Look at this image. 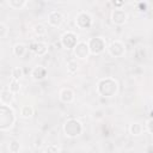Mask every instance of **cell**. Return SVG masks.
Here are the masks:
<instances>
[{
  "mask_svg": "<svg viewBox=\"0 0 153 153\" xmlns=\"http://www.w3.org/2000/svg\"><path fill=\"white\" fill-rule=\"evenodd\" d=\"M108 51L112 57H122L126 54V47L124 43L121 42L120 39H115L110 43L108 47Z\"/></svg>",
  "mask_w": 153,
  "mask_h": 153,
  "instance_id": "52a82bcc",
  "label": "cell"
},
{
  "mask_svg": "<svg viewBox=\"0 0 153 153\" xmlns=\"http://www.w3.org/2000/svg\"><path fill=\"white\" fill-rule=\"evenodd\" d=\"M82 124L76 118H68L63 123V133L67 137H76L82 133Z\"/></svg>",
  "mask_w": 153,
  "mask_h": 153,
  "instance_id": "3957f363",
  "label": "cell"
},
{
  "mask_svg": "<svg viewBox=\"0 0 153 153\" xmlns=\"http://www.w3.org/2000/svg\"><path fill=\"white\" fill-rule=\"evenodd\" d=\"M146 128H147V131L153 135V118H149L146 122Z\"/></svg>",
  "mask_w": 153,
  "mask_h": 153,
  "instance_id": "4316f807",
  "label": "cell"
},
{
  "mask_svg": "<svg viewBox=\"0 0 153 153\" xmlns=\"http://www.w3.org/2000/svg\"><path fill=\"white\" fill-rule=\"evenodd\" d=\"M8 33V29L7 26L5 25V23H0V38L1 39H5L6 36Z\"/></svg>",
  "mask_w": 153,
  "mask_h": 153,
  "instance_id": "d4e9b609",
  "label": "cell"
},
{
  "mask_svg": "<svg viewBox=\"0 0 153 153\" xmlns=\"http://www.w3.org/2000/svg\"><path fill=\"white\" fill-rule=\"evenodd\" d=\"M75 25H76V27H79L81 30L90 29L92 26V17H91V14L85 12V11L79 12L76 14V17H75Z\"/></svg>",
  "mask_w": 153,
  "mask_h": 153,
  "instance_id": "8992f818",
  "label": "cell"
},
{
  "mask_svg": "<svg viewBox=\"0 0 153 153\" xmlns=\"http://www.w3.org/2000/svg\"><path fill=\"white\" fill-rule=\"evenodd\" d=\"M13 100V93L8 88H4L0 92V103L2 105H10Z\"/></svg>",
  "mask_w": 153,
  "mask_h": 153,
  "instance_id": "5bb4252c",
  "label": "cell"
},
{
  "mask_svg": "<svg viewBox=\"0 0 153 153\" xmlns=\"http://www.w3.org/2000/svg\"><path fill=\"white\" fill-rule=\"evenodd\" d=\"M33 32H35V35H37V36H43V35H45L47 29H45L42 24H36V25L33 26Z\"/></svg>",
  "mask_w": 153,
  "mask_h": 153,
  "instance_id": "603a6c76",
  "label": "cell"
},
{
  "mask_svg": "<svg viewBox=\"0 0 153 153\" xmlns=\"http://www.w3.org/2000/svg\"><path fill=\"white\" fill-rule=\"evenodd\" d=\"M63 20H65V17L60 11L54 10V11H50L48 14V23H49V25H51L54 27L61 26Z\"/></svg>",
  "mask_w": 153,
  "mask_h": 153,
  "instance_id": "30bf717a",
  "label": "cell"
},
{
  "mask_svg": "<svg viewBox=\"0 0 153 153\" xmlns=\"http://www.w3.org/2000/svg\"><path fill=\"white\" fill-rule=\"evenodd\" d=\"M88 48H90V53L92 55H99L102 54L105 48H106V43L105 39L102 37H92L88 39Z\"/></svg>",
  "mask_w": 153,
  "mask_h": 153,
  "instance_id": "277c9868",
  "label": "cell"
},
{
  "mask_svg": "<svg viewBox=\"0 0 153 153\" xmlns=\"http://www.w3.org/2000/svg\"><path fill=\"white\" fill-rule=\"evenodd\" d=\"M78 67H79V66H78V63H76L75 60H71V61H68V63H67V71H68L69 74L76 73Z\"/></svg>",
  "mask_w": 153,
  "mask_h": 153,
  "instance_id": "ffe728a7",
  "label": "cell"
},
{
  "mask_svg": "<svg viewBox=\"0 0 153 153\" xmlns=\"http://www.w3.org/2000/svg\"><path fill=\"white\" fill-rule=\"evenodd\" d=\"M45 153H60V147L55 143H50L45 148Z\"/></svg>",
  "mask_w": 153,
  "mask_h": 153,
  "instance_id": "cb8c5ba5",
  "label": "cell"
},
{
  "mask_svg": "<svg viewBox=\"0 0 153 153\" xmlns=\"http://www.w3.org/2000/svg\"><path fill=\"white\" fill-rule=\"evenodd\" d=\"M59 98H60V100H61L62 103L69 104V103H72V102L74 100L75 94H74V92H73L72 88H69V87H63V88H61L60 92H59Z\"/></svg>",
  "mask_w": 153,
  "mask_h": 153,
  "instance_id": "7c38bea8",
  "label": "cell"
},
{
  "mask_svg": "<svg viewBox=\"0 0 153 153\" xmlns=\"http://www.w3.org/2000/svg\"><path fill=\"white\" fill-rule=\"evenodd\" d=\"M112 4H114V6H115V8H121V7L124 5L123 1H112Z\"/></svg>",
  "mask_w": 153,
  "mask_h": 153,
  "instance_id": "83f0119b",
  "label": "cell"
},
{
  "mask_svg": "<svg viewBox=\"0 0 153 153\" xmlns=\"http://www.w3.org/2000/svg\"><path fill=\"white\" fill-rule=\"evenodd\" d=\"M78 42V36L73 31H66L60 38V44L65 49H74Z\"/></svg>",
  "mask_w": 153,
  "mask_h": 153,
  "instance_id": "5b68a950",
  "label": "cell"
},
{
  "mask_svg": "<svg viewBox=\"0 0 153 153\" xmlns=\"http://www.w3.org/2000/svg\"><path fill=\"white\" fill-rule=\"evenodd\" d=\"M147 7H148V2H146V1H140L137 4V11H140V12H146Z\"/></svg>",
  "mask_w": 153,
  "mask_h": 153,
  "instance_id": "484cf974",
  "label": "cell"
},
{
  "mask_svg": "<svg viewBox=\"0 0 153 153\" xmlns=\"http://www.w3.org/2000/svg\"><path fill=\"white\" fill-rule=\"evenodd\" d=\"M33 115V108L31 105H23L20 109V116L23 118H30Z\"/></svg>",
  "mask_w": 153,
  "mask_h": 153,
  "instance_id": "e0dca14e",
  "label": "cell"
},
{
  "mask_svg": "<svg viewBox=\"0 0 153 153\" xmlns=\"http://www.w3.org/2000/svg\"><path fill=\"white\" fill-rule=\"evenodd\" d=\"M25 51H26V47H25L24 44H22V43H18V44H16V45L13 47V54H14L16 56H18V57L24 56Z\"/></svg>",
  "mask_w": 153,
  "mask_h": 153,
  "instance_id": "ac0fdd59",
  "label": "cell"
},
{
  "mask_svg": "<svg viewBox=\"0 0 153 153\" xmlns=\"http://www.w3.org/2000/svg\"><path fill=\"white\" fill-rule=\"evenodd\" d=\"M35 146H36V147H41V146H42V139H36Z\"/></svg>",
  "mask_w": 153,
  "mask_h": 153,
  "instance_id": "f1b7e54d",
  "label": "cell"
},
{
  "mask_svg": "<svg viewBox=\"0 0 153 153\" xmlns=\"http://www.w3.org/2000/svg\"><path fill=\"white\" fill-rule=\"evenodd\" d=\"M29 49H30L33 54H36V55H38V56H43V55H45V54L48 53V45H47L44 42H41V41L30 43Z\"/></svg>",
  "mask_w": 153,
  "mask_h": 153,
  "instance_id": "8fae6325",
  "label": "cell"
},
{
  "mask_svg": "<svg viewBox=\"0 0 153 153\" xmlns=\"http://www.w3.org/2000/svg\"><path fill=\"white\" fill-rule=\"evenodd\" d=\"M128 19V14L122 8H114L111 12V22L116 25H123L126 24Z\"/></svg>",
  "mask_w": 153,
  "mask_h": 153,
  "instance_id": "9c48e42d",
  "label": "cell"
},
{
  "mask_svg": "<svg viewBox=\"0 0 153 153\" xmlns=\"http://www.w3.org/2000/svg\"><path fill=\"white\" fill-rule=\"evenodd\" d=\"M47 73L48 72H47V68L45 67H43V66H36L31 71V78L35 81H42L43 79H45Z\"/></svg>",
  "mask_w": 153,
  "mask_h": 153,
  "instance_id": "4fadbf2b",
  "label": "cell"
},
{
  "mask_svg": "<svg viewBox=\"0 0 153 153\" xmlns=\"http://www.w3.org/2000/svg\"><path fill=\"white\" fill-rule=\"evenodd\" d=\"M129 133H130L133 136H139V135H141V133H142V126H141L139 122H133V123L129 126Z\"/></svg>",
  "mask_w": 153,
  "mask_h": 153,
  "instance_id": "9a60e30c",
  "label": "cell"
},
{
  "mask_svg": "<svg viewBox=\"0 0 153 153\" xmlns=\"http://www.w3.org/2000/svg\"><path fill=\"white\" fill-rule=\"evenodd\" d=\"M27 1L25 0H8L7 5L13 10H22L24 6H26Z\"/></svg>",
  "mask_w": 153,
  "mask_h": 153,
  "instance_id": "2e32d148",
  "label": "cell"
},
{
  "mask_svg": "<svg viewBox=\"0 0 153 153\" xmlns=\"http://www.w3.org/2000/svg\"><path fill=\"white\" fill-rule=\"evenodd\" d=\"M8 90L14 94V93H18L20 91V82L19 80H14V79H11L10 84H8Z\"/></svg>",
  "mask_w": 153,
  "mask_h": 153,
  "instance_id": "d6986e66",
  "label": "cell"
},
{
  "mask_svg": "<svg viewBox=\"0 0 153 153\" xmlns=\"http://www.w3.org/2000/svg\"><path fill=\"white\" fill-rule=\"evenodd\" d=\"M149 116H151V118H153V110L149 112Z\"/></svg>",
  "mask_w": 153,
  "mask_h": 153,
  "instance_id": "f546056e",
  "label": "cell"
},
{
  "mask_svg": "<svg viewBox=\"0 0 153 153\" xmlns=\"http://www.w3.org/2000/svg\"><path fill=\"white\" fill-rule=\"evenodd\" d=\"M73 50H74V56L79 60H86L88 57V55L91 54L90 48H88V43L85 41H79Z\"/></svg>",
  "mask_w": 153,
  "mask_h": 153,
  "instance_id": "ba28073f",
  "label": "cell"
},
{
  "mask_svg": "<svg viewBox=\"0 0 153 153\" xmlns=\"http://www.w3.org/2000/svg\"><path fill=\"white\" fill-rule=\"evenodd\" d=\"M16 122V114L10 105H0V130L6 131L13 127Z\"/></svg>",
  "mask_w": 153,
  "mask_h": 153,
  "instance_id": "7a4b0ae2",
  "label": "cell"
},
{
  "mask_svg": "<svg viewBox=\"0 0 153 153\" xmlns=\"http://www.w3.org/2000/svg\"><path fill=\"white\" fill-rule=\"evenodd\" d=\"M8 149H10L11 153H18L19 149H20V143H19V141L12 140V141L8 143Z\"/></svg>",
  "mask_w": 153,
  "mask_h": 153,
  "instance_id": "44dd1931",
  "label": "cell"
},
{
  "mask_svg": "<svg viewBox=\"0 0 153 153\" xmlns=\"http://www.w3.org/2000/svg\"><path fill=\"white\" fill-rule=\"evenodd\" d=\"M11 76L12 79L14 80H19L22 76H23V69L20 67H14L12 71H11Z\"/></svg>",
  "mask_w": 153,
  "mask_h": 153,
  "instance_id": "7402d4cb",
  "label": "cell"
},
{
  "mask_svg": "<svg viewBox=\"0 0 153 153\" xmlns=\"http://www.w3.org/2000/svg\"><path fill=\"white\" fill-rule=\"evenodd\" d=\"M97 92L104 98H111L118 92V82L114 78H102L97 82Z\"/></svg>",
  "mask_w": 153,
  "mask_h": 153,
  "instance_id": "6da1fadb",
  "label": "cell"
},
{
  "mask_svg": "<svg viewBox=\"0 0 153 153\" xmlns=\"http://www.w3.org/2000/svg\"><path fill=\"white\" fill-rule=\"evenodd\" d=\"M148 153H153V149H148Z\"/></svg>",
  "mask_w": 153,
  "mask_h": 153,
  "instance_id": "4dcf8cb0",
  "label": "cell"
},
{
  "mask_svg": "<svg viewBox=\"0 0 153 153\" xmlns=\"http://www.w3.org/2000/svg\"><path fill=\"white\" fill-rule=\"evenodd\" d=\"M152 102H153V97H152Z\"/></svg>",
  "mask_w": 153,
  "mask_h": 153,
  "instance_id": "1f68e13d",
  "label": "cell"
}]
</instances>
